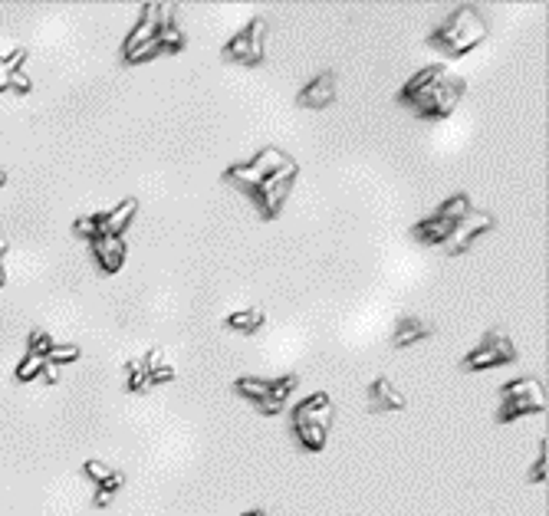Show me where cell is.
I'll use <instances>...</instances> for the list:
<instances>
[{
	"label": "cell",
	"mask_w": 549,
	"mask_h": 516,
	"mask_svg": "<svg viewBox=\"0 0 549 516\" xmlns=\"http://www.w3.org/2000/svg\"><path fill=\"white\" fill-rule=\"evenodd\" d=\"M464 96V79H457L447 66H427L418 76H411L405 89H401V102H408L418 115H451Z\"/></svg>",
	"instance_id": "obj_1"
},
{
	"label": "cell",
	"mask_w": 549,
	"mask_h": 516,
	"mask_svg": "<svg viewBox=\"0 0 549 516\" xmlns=\"http://www.w3.org/2000/svg\"><path fill=\"white\" fill-rule=\"evenodd\" d=\"M487 37V23L480 20V13L473 7H457L441 27L431 33V47L444 49L447 56H464L471 53L477 43H483Z\"/></svg>",
	"instance_id": "obj_2"
},
{
	"label": "cell",
	"mask_w": 549,
	"mask_h": 516,
	"mask_svg": "<svg viewBox=\"0 0 549 516\" xmlns=\"http://www.w3.org/2000/svg\"><path fill=\"white\" fill-rule=\"evenodd\" d=\"M332 421V402L329 395H313L303 404H296L293 412V428L296 438L303 440L309 450H319L326 444V428Z\"/></svg>",
	"instance_id": "obj_3"
},
{
	"label": "cell",
	"mask_w": 549,
	"mask_h": 516,
	"mask_svg": "<svg viewBox=\"0 0 549 516\" xmlns=\"http://www.w3.org/2000/svg\"><path fill=\"white\" fill-rule=\"evenodd\" d=\"M296 388V375H280V378H240L237 392L247 395L264 414H280L286 398Z\"/></svg>",
	"instance_id": "obj_4"
},
{
	"label": "cell",
	"mask_w": 549,
	"mask_h": 516,
	"mask_svg": "<svg viewBox=\"0 0 549 516\" xmlns=\"http://www.w3.org/2000/svg\"><path fill=\"white\" fill-rule=\"evenodd\" d=\"M546 412V392L536 378H516V382L503 385V408L497 418L513 421L520 414H540Z\"/></svg>",
	"instance_id": "obj_5"
},
{
	"label": "cell",
	"mask_w": 549,
	"mask_h": 516,
	"mask_svg": "<svg viewBox=\"0 0 549 516\" xmlns=\"http://www.w3.org/2000/svg\"><path fill=\"white\" fill-rule=\"evenodd\" d=\"M283 162H286V155L280 152V148H264L250 164H230L228 172H224V178L254 194L256 188H260V181H266V178H270Z\"/></svg>",
	"instance_id": "obj_6"
},
{
	"label": "cell",
	"mask_w": 549,
	"mask_h": 516,
	"mask_svg": "<svg viewBox=\"0 0 549 516\" xmlns=\"http://www.w3.org/2000/svg\"><path fill=\"white\" fill-rule=\"evenodd\" d=\"M293 178H296V162L286 158V162L280 164L266 181H260V188L254 191V198H256V204H260V210H264L266 217H276V214H280L286 194H290V188H293Z\"/></svg>",
	"instance_id": "obj_7"
},
{
	"label": "cell",
	"mask_w": 549,
	"mask_h": 516,
	"mask_svg": "<svg viewBox=\"0 0 549 516\" xmlns=\"http://www.w3.org/2000/svg\"><path fill=\"white\" fill-rule=\"evenodd\" d=\"M264 40H266V20L264 17H254V20H250V27L240 30L228 47H224V56L237 59V63H247V66H254V63L264 59Z\"/></svg>",
	"instance_id": "obj_8"
},
{
	"label": "cell",
	"mask_w": 549,
	"mask_h": 516,
	"mask_svg": "<svg viewBox=\"0 0 549 516\" xmlns=\"http://www.w3.org/2000/svg\"><path fill=\"white\" fill-rule=\"evenodd\" d=\"M516 359V349L513 342L507 339L503 332H490L483 339L477 349L464 359V368L467 372H477V368H490V365H503V362H513Z\"/></svg>",
	"instance_id": "obj_9"
},
{
	"label": "cell",
	"mask_w": 549,
	"mask_h": 516,
	"mask_svg": "<svg viewBox=\"0 0 549 516\" xmlns=\"http://www.w3.org/2000/svg\"><path fill=\"white\" fill-rule=\"evenodd\" d=\"M490 227H493V217H487V214H464L461 220H454V227H451L444 244L451 253H464L473 244V237H480L483 230H490Z\"/></svg>",
	"instance_id": "obj_10"
},
{
	"label": "cell",
	"mask_w": 549,
	"mask_h": 516,
	"mask_svg": "<svg viewBox=\"0 0 549 516\" xmlns=\"http://www.w3.org/2000/svg\"><path fill=\"white\" fill-rule=\"evenodd\" d=\"M158 27H161V4H145L142 20L135 23L132 37L125 40V56L135 53L138 47H145V43H152V40L158 37Z\"/></svg>",
	"instance_id": "obj_11"
},
{
	"label": "cell",
	"mask_w": 549,
	"mask_h": 516,
	"mask_svg": "<svg viewBox=\"0 0 549 516\" xmlns=\"http://www.w3.org/2000/svg\"><path fill=\"white\" fill-rule=\"evenodd\" d=\"M332 99H336V76H332V73H322V76H316L313 83L296 96V102L303 105V109H322V105H329Z\"/></svg>",
	"instance_id": "obj_12"
},
{
	"label": "cell",
	"mask_w": 549,
	"mask_h": 516,
	"mask_svg": "<svg viewBox=\"0 0 549 516\" xmlns=\"http://www.w3.org/2000/svg\"><path fill=\"white\" fill-rule=\"evenodd\" d=\"M93 253L105 273H119V270H122V260H125V244H122V237H109V234H105V237L93 240Z\"/></svg>",
	"instance_id": "obj_13"
},
{
	"label": "cell",
	"mask_w": 549,
	"mask_h": 516,
	"mask_svg": "<svg viewBox=\"0 0 549 516\" xmlns=\"http://www.w3.org/2000/svg\"><path fill=\"white\" fill-rule=\"evenodd\" d=\"M135 210H138V201H122L115 210H109V214H95L99 217V227H102V237L109 234V237H122V230L132 224V217H135Z\"/></svg>",
	"instance_id": "obj_14"
},
{
	"label": "cell",
	"mask_w": 549,
	"mask_h": 516,
	"mask_svg": "<svg viewBox=\"0 0 549 516\" xmlns=\"http://www.w3.org/2000/svg\"><path fill=\"white\" fill-rule=\"evenodd\" d=\"M85 474H89V477H93L95 484L102 487V490H99V497H95V503H99V507H105V503H109L112 490L122 487V474H119V470H109L105 464H99V460H89V464H85Z\"/></svg>",
	"instance_id": "obj_15"
},
{
	"label": "cell",
	"mask_w": 549,
	"mask_h": 516,
	"mask_svg": "<svg viewBox=\"0 0 549 516\" xmlns=\"http://www.w3.org/2000/svg\"><path fill=\"white\" fill-rule=\"evenodd\" d=\"M369 395H372V412H401L405 408V398H401V392H395V385L389 378H375Z\"/></svg>",
	"instance_id": "obj_16"
},
{
	"label": "cell",
	"mask_w": 549,
	"mask_h": 516,
	"mask_svg": "<svg viewBox=\"0 0 549 516\" xmlns=\"http://www.w3.org/2000/svg\"><path fill=\"white\" fill-rule=\"evenodd\" d=\"M451 227H454V224H451V220H444V217H427V220H421V224H418L415 227V237L418 240H425V244H444L447 240V234H451Z\"/></svg>",
	"instance_id": "obj_17"
},
{
	"label": "cell",
	"mask_w": 549,
	"mask_h": 516,
	"mask_svg": "<svg viewBox=\"0 0 549 516\" xmlns=\"http://www.w3.org/2000/svg\"><path fill=\"white\" fill-rule=\"evenodd\" d=\"M425 335H431V325H427V323H421V319H401L398 329H395L391 345L401 349V345H411V342H418V339H425Z\"/></svg>",
	"instance_id": "obj_18"
},
{
	"label": "cell",
	"mask_w": 549,
	"mask_h": 516,
	"mask_svg": "<svg viewBox=\"0 0 549 516\" xmlns=\"http://www.w3.org/2000/svg\"><path fill=\"white\" fill-rule=\"evenodd\" d=\"M260 323H264V309L254 306V309H244V313H234L228 319L230 329H237V332H254V329H260Z\"/></svg>",
	"instance_id": "obj_19"
},
{
	"label": "cell",
	"mask_w": 549,
	"mask_h": 516,
	"mask_svg": "<svg viewBox=\"0 0 549 516\" xmlns=\"http://www.w3.org/2000/svg\"><path fill=\"white\" fill-rule=\"evenodd\" d=\"M464 214H471V201H467L464 194H454V198H447L441 208H437V217H444V220H461Z\"/></svg>",
	"instance_id": "obj_20"
},
{
	"label": "cell",
	"mask_w": 549,
	"mask_h": 516,
	"mask_svg": "<svg viewBox=\"0 0 549 516\" xmlns=\"http://www.w3.org/2000/svg\"><path fill=\"white\" fill-rule=\"evenodd\" d=\"M152 372V362H148V355L145 359H132L129 362V388L132 392H145V378Z\"/></svg>",
	"instance_id": "obj_21"
},
{
	"label": "cell",
	"mask_w": 549,
	"mask_h": 516,
	"mask_svg": "<svg viewBox=\"0 0 549 516\" xmlns=\"http://www.w3.org/2000/svg\"><path fill=\"white\" fill-rule=\"evenodd\" d=\"M43 365H47V355H27V359L20 362V368H17V378H20V382L37 378V375L43 372Z\"/></svg>",
	"instance_id": "obj_22"
},
{
	"label": "cell",
	"mask_w": 549,
	"mask_h": 516,
	"mask_svg": "<svg viewBox=\"0 0 549 516\" xmlns=\"http://www.w3.org/2000/svg\"><path fill=\"white\" fill-rule=\"evenodd\" d=\"M73 230H76L79 237H85L89 244H93L95 237H102V227H99V217H79L76 224H73Z\"/></svg>",
	"instance_id": "obj_23"
},
{
	"label": "cell",
	"mask_w": 549,
	"mask_h": 516,
	"mask_svg": "<svg viewBox=\"0 0 549 516\" xmlns=\"http://www.w3.org/2000/svg\"><path fill=\"white\" fill-rule=\"evenodd\" d=\"M79 359V349L76 345H53L47 352V362H53V365H63V362H76Z\"/></svg>",
	"instance_id": "obj_24"
},
{
	"label": "cell",
	"mask_w": 549,
	"mask_h": 516,
	"mask_svg": "<svg viewBox=\"0 0 549 516\" xmlns=\"http://www.w3.org/2000/svg\"><path fill=\"white\" fill-rule=\"evenodd\" d=\"M171 378H175V368H171V365H155L152 372H148V378H145V388L161 385V382H171Z\"/></svg>",
	"instance_id": "obj_25"
},
{
	"label": "cell",
	"mask_w": 549,
	"mask_h": 516,
	"mask_svg": "<svg viewBox=\"0 0 549 516\" xmlns=\"http://www.w3.org/2000/svg\"><path fill=\"white\" fill-rule=\"evenodd\" d=\"M53 349V339L47 332H33L30 335V355H47Z\"/></svg>",
	"instance_id": "obj_26"
},
{
	"label": "cell",
	"mask_w": 549,
	"mask_h": 516,
	"mask_svg": "<svg viewBox=\"0 0 549 516\" xmlns=\"http://www.w3.org/2000/svg\"><path fill=\"white\" fill-rule=\"evenodd\" d=\"M10 86L17 89V92H30V89H33V83H30V79L17 69V73H10Z\"/></svg>",
	"instance_id": "obj_27"
},
{
	"label": "cell",
	"mask_w": 549,
	"mask_h": 516,
	"mask_svg": "<svg viewBox=\"0 0 549 516\" xmlns=\"http://www.w3.org/2000/svg\"><path fill=\"white\" fill-rule=\"evenodd\" d=\"M543 477H546V440H543V448H540V464L533 470V480H543Z\"/></svg>",
	"instance_id": "obj_28"
},
{
	"label": "cell",
	"mask_w": 549,
	"mask_h": 516,
	"mask_svg": "<svg viewBox=\"0 0 549 516\" xmlns=\"http://www.w3.org/2000/svg\"><path fill=\"white\" fill-rule=\"evenodd\" d=\"M40 375H43V378H47L49 385H53V382H59V368H57L53 362H47V365H43V372H40Z\"/></svg>",
	"instance_id": "obj_29"
},
{
	"label": "cell",
	"mask_w": 549,
	"mask_h": 516,
	"mask_svg": "<svg viewBox=\"0 0 549 516\" xmlns=\"http://www.w3.org/2000/svg\"><path fill=\"white\" fill-rule=\"evenodd\" d=\"M10 86V69H7V63H4V56H0V92Z\"/></svg>",
	"instance_id": "obj_30"
},
{
	"label": "cell",
	"mask_w": 549,
	"mask_h": 516,
	"mask_svg": "<svg viewBox=\"0 0 549 516\" xmlns=\"http://www.w3.org/2000/svg\"><path fill=\"white\" fill-rule=\"evenodd\" d=\"M4 280L7 277H4V260H0V287H4Z\"/></svg>",
	"instance_id": "obj_31"
},
{
	"label": "cell",
	"mask_w": 549,
	"mask_h": 516,
	"mask_svg": "<svg viewBox=\"0 0 549 516\" xmlns=\"http://www.w3.org/2000/svg\"><path fill=\"white\" fill-rule=\"evenodd\" d=\"M4 250H7V240H0V257H4Z\"/></svg>",
	"instance_id": "obj_32"
},
{
	"label": "cell",
	"mask_w": 549,
	"mask_h": 516,
	"mask_svg": "<svg viewBox=\"0 0 549 516\" xmlns=\"http://www.w3.org/2000/svg\"><path fill=\"white\" fill-rule=\"evenodd\" d=\"M4 181H7V174H4V172H0V184H4Z\"/></svg>",
	"instance_id": "obj_33"
}]
</instances>
